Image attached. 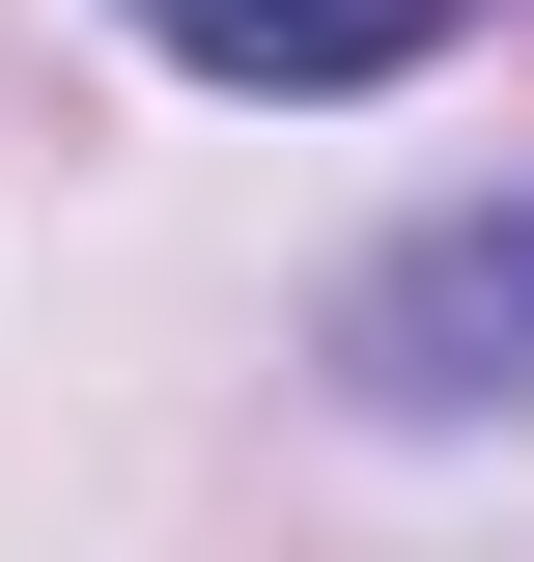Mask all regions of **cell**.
<instances>
[{
    "instance_id": "1",
    "label": "cell",
    "mask_w": 534,
    "mask_h": 562,
    "mask_svg": "<svg viewBox=\"0 0 534 562\" xmlns=\"http://www.w3.org/2000/svg\"><path fill=\"white\" fill-rule=\"evenodd\" d=\"M337 366H366L394 422H534V198L394 225V254L337 281Z\"/></svg>"
},
{
    "instance_id": "2",
    "label": "cell",
    "mask_w": 534,
    "mask_h": 562,
    "mask_svg": "<svg viewBox=\"0 0 534 562\" xmlns=\"http://www.w3.org/2000/svg\"><path fill=\"white\" fill-rule=\"evenodd\" d=\"M141 29H169L198 85H281V113H310V85H394V57H450V0H141Z\"/></svg>"
}]
</instances>
